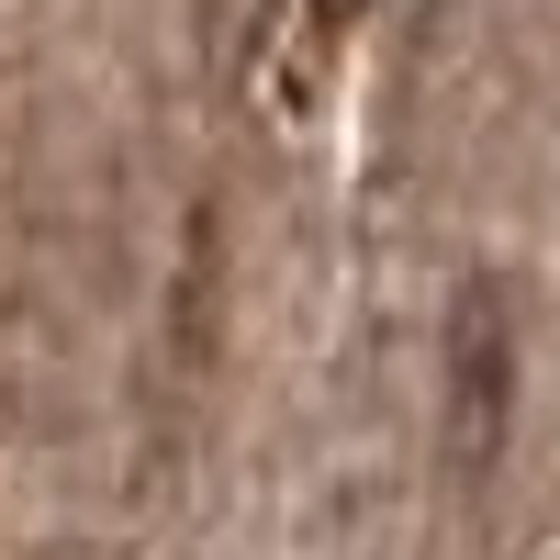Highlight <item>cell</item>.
Instances as JSON below:
<instances>
[{"label": "cell", "instance_id": "1", "mask_svg": "<svg viewBox=\"0 0 560 560\" xmlns=\"http://www.w3.org/2000/svg\"><path fill=\"white\" fill-rule=\"evenodd\" d=\"M337 34H348V0H314L292 68H280V90H292V102H314V90H325V68H337Z\"/></svg>", "mask_w": 560, "mask_h": 560}]
</instances>
